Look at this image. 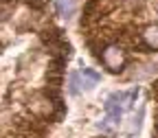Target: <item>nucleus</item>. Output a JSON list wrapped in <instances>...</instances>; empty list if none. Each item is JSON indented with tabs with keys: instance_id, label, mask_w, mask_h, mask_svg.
<instances>
[{
	"instance_id": "obj_1",
	"label": "nucleus",
	"mask_w": 158,
	"mask_h": 138,
	"mask_svg": "<svg viewBox=\"0 0 158 138\" xmlns=\"http://www.w3.org/2000/svg\"><path fill=\"white\" fill-rule=\"evenodd\" d=\"M136 96H138V88H132L127 92H114V94H110L106 99V112H108V116H114L118 121L121 114L136 103Z\"/></svg>"
},
{
	"instance_id": "obj_2",
	"label": "nucleus",
	"mask_w": 158,
	"mask_h": 138,
	"mask_svg": "<svg viewBox=\"0 0 158 138\" xmlns=\"http://www.w3.org/2000/svg\"><path fill=\"white\" fill-rule=\"evenodd\" d=\"M101 62L110 72H121L127 64V55L118 44H108L101 53Z\"/></svg>"
},
{
	"instance_id": "obj_3",
	"label": "nucleus",
	"mask_w": 158,
	"mask_h": 138,
	"mask_svg": "<svg viewBox=\"0 0 158 138\" xmlns=\"http://www.w3.org/2000/svg\"><path fill=\"white\" fill-rule=\"evenodd\" d=\"M143 42H145L147 48L158 51V24H152L143 31Z\"/></svg>"
},
{
	"instance_id": "obj_4",
	"label": "nucleus",
	"mask_w": 158,
	"mask_h": 138,
	"mask_svg": "<svg viewBox=\"0 0 158 138\" xmlns=\"http://www.w3.org/2000/svg\"><path fill=\"white\" fill-rule=\"evenodd\" d=\"M79 79H81V86L86 88V90H92L97 83H99V72H94V70H90V68H84L81 72H79Z\"/></svg>"
},
{
	"instance_id": "obj_5",
	"label": "nucleus",
	"mask_w": 158,
	"mask_h": 138,
	"mask_svg": "<svg viewBox=\"0 0 158 138\" xmlns=\"http://www.w3.org/2000/svg\"><path fill=\"white\" fill-rule=\"evenodd\" d=\"M55 9H57V13L62 15V18H66V20H68V18L75 13V0H57Z\"/></svg>"
},
{
	"instance_id": "obj_6",
	"label": "nucleus",
	"mask_w": 158,
	"mask_h": 138,
	"mask_svg": "<svg viewBox=\"0 0 158 138\" xmlns=\"http://www.w3.org/2000/svg\"><path fill=\"white\" fill-rule=\"evenodd\" d=\"M116 125H118V121L114 116H106L101 123H99V129L101 132H106V134H114L116 132Z\"/></svg>"
},
{
	"instance_id": "obj_7",
	"label": "nucleus",
	"mask_w": 158,
	"mask_h": 138,
	"mask_svg": "<svg viewBox=\"0 0 158 138\" xmlns=\"http://www.w3.org/2000/svg\"><path fill=\"white\" fill-rule=\"evenodd\" d=\"M11 13H13V2L11 0H0V22L9 20Z\"/></svg>"
},
{
	"instance_id": "obj_8",
	"label": "nucleus",
	"mask_w": 158,
	"mask_h": 138,
	"mask_svg": "<svg viewBox=\"0 0 158 138\" xmlns=\"http://www.w3.org/2000/svg\"><path fill=\"white\" fill-rule=\"evenodd\" d=\"M68 90H70V94H79V72L68 75Z\"/></svg>"
},
{
	"instance_id": "obj_9",
	"label": "nucleus",
	"mask_w": 158,
	"mask_h": 138,
	"mask_svg": "<svg viewBox=\"0 0 158 138\" xmlns=\"http://www.w3.org/2000/svg\"><path fill=\"white\" fill-rule=\"evenodd\" d=\"M24 2H27L31 9H44V7H46V0H24Z\"/></svg>"
}]
</instances>
